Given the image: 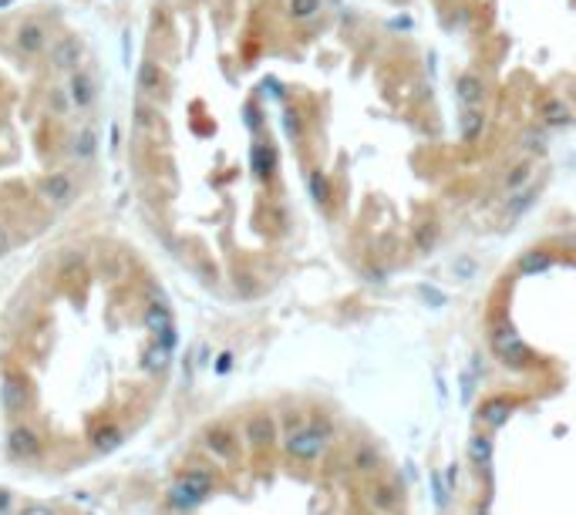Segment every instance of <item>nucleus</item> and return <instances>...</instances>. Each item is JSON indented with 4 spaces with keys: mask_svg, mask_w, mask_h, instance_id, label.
<instances>
[{
    "mask_svg": "<svg viewBox=\"0 0 576 515\" xmlns=\"http://www.w3.org/2000/svg\"><path fill=\"white\" fill-rule=\"evenodd\" d=\"M351 465H354L358 472L368 475V472H374V468H381V451L374 448V445H361V448L354 451V462Z\"/></svg>",
    "mask_w": 576,
    "mask_h": 515,
    "instance_id": "7",
    "label": "nucleus"
},
{
    "mask_svg": "<svg viewBox=\"0 0 576 515\" xmlns=\"http://www.w3.org/2000/svg\"><path fill=\"white\" fill-rule=\"evenodd\" d=\"M0 515H78V512H71V509H64L58 502H41V499L17 495L14 489H0Z\"/></svg>",
    "mask_w": 576,
    "mask_h": 515,
    "instance_id": "5",
    "label": "nucleus"
},
{
    "mask_svg": "<svg viewBox=\"0 0 576 515\" xmlns=\"http://www.w3.org/2000/svg\"><path fill=\"white\" fill-rule=\"evenodd\" d=\"M128 182L155 243L253 300L314 226L428 256L465 206L469 152L435 54L351 0H152Z\"/></svg>",
    "mask_w": 576,
    "mask_h": 515,
    "instance_id": "1",
    "label": "nucleus"
},
{
    "mask_svg": "<svg viewBox=\"0 0 576 515\" xmlns=\"http://www.w3.org/2000/svg\"><path fill=\"white\" fill-rule=\"evenodd\" d=\"M176 313L125 236L44 249L0 313V431L21 472L61 478L125 448L176 371Z\"/></svg>",
    "mask_w": 576,
    "mask_h": 515,
    "instance_id": "2",
    "label": "nucleus"
},
{
    "mask_svg": "<svg viewBox=\"0 0 576 515\" xmlns=\"http://www.w3.org/2000/svg\"><path fill=\"white\" fill-rule=\"evenodd\" d=\"M509 408H512V401L509 398H499V401H489L486 408H482V425H502L506 421V414H509Z\"/></svg>",
    "mask_w": 576,
    "mask_h": 515,
    "instance_id": "8",
    "label": "nucleus"
},
{
    "mask_svg": "<svg viewBox=\"0 0 576 515\" xmlns=\"http://www.w3.org/2000/svg\"><path fill=\"white\" fill-rule=\"evenodd\" d=\"M445 61L512 131L576 125V0H425Z\"/></svg>",
    "mask_w": 576,
    "mask_h": 515,
    "instance_id": "4",
    "label": "nucleus"
},
{
    "mask_svg": "<svg viewBox=\"0 0 576 515\" xmlns=\"http://www.w3.org/2000/svg\"><path fill=\"white\" fill-rule=\"evenodd\" d=\"M489 455H492V441L486 438V435H475L472 441H469V458H472L482 472H486V465H489Z\"/></svg>",
    "mask_w": 576,
    "mask_h": 515,
    "instance_id": "9",
    "label": "nucleus"
},
{
    "mask_svg": "<svg viewBox=\"0 0 576 515\" xmlns=\"http://www.w3.org/2000/svg\"><path fill=\"white\" fill-rule=\"evenodd\" d=\"M368 495H371L368 502H371L374 512H395L398 505H401V485L398 482H378Z\"/></svg>",
    "mask_w": 576,
    "mask_h": 515,
    "instance_id": "6",
    "label": "nucleus"
},
{
    "mask_svg": "<svg viewBox=\"0 0 576 515\" xmlns=\"http://www.w3.org/2000/svg\"><path fill=\"white\" fill-rule=\"evenodd\" d=\"M102 75L64 13L0 7V259L38 243L95 185Z\"/></svg>",
    "mask_w": 576,
    "mask_h": 515,
    "instance_id": "3",
    "label": "nucleus"
},
{
    "mask_svg": "<svg viewBox=\"0 0 576 515\" xmlns=\"http://www.w3.org/2000/svg\"><path fill=\"white\" fill-rule=\"evenodd\" d=\"M351 4H361V7H395V11H405V7H411V4H418V0H351Z\"/></svg>",
    "mask_w": 576,
    "mask_h": 515,
    "instance_id": "10",
    "label": "nucleus"
}]
</instances>
